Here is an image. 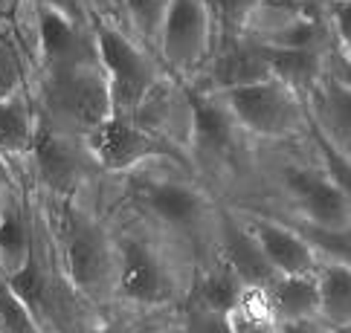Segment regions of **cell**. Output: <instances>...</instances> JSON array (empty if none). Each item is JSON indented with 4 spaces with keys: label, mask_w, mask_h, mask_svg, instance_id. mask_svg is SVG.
Wrapping results in <instances>:
<instances>
[{
    "label": "cell",
    "mask_w": 351,
    "mask_h": 333,
    "mask_svg": "<svg viewBox=\"0 0 351 333\" xmlns=\"http://www.w3.org/2000/svg\"><path fill=\"white\" fill-rule=\"evenodd\" d=\"M287 189L313 226L348 229V189L317 171H287Z\"/></svg>",
    "instance_id": "12"
},
{
    "label": "cell",
    "mask_w": 351,
    "mask_h": 333,
    "mask_svg": "<svg viewBox=\"0 0 351 333\" xmlns=\"http://www.w3.org/2000/svg\"><path fill=\"white\" fill-rule=\"evenodd\" d=\"M64 267L67 278L84 299H114L117 284V246L96 220L70 215L64 229Z\"/></svg>",
    "instance_id": "4"
},
{
    "label": "cell",
    "mask_w": 351,
    "mask_h": 333,
    "mask_svg": "<svg viewBox=\"0 0 351 333\" xmlns=\"http://www.w3.org/2000/svg\"><path fill=\"white\" fill-rule=\"evenodd\" d=\"M35 21H38V41L47 70L96 61V38L87 23L47 6H35Z\"/></svg>",
    "instance_id": "11"
},
{
    "label": "cell",
    "mask_w": 351,
    "mask_h": 333,
    "mask_svg": "<svg viewBox=\"0 0 351 333\" xmlns=\"http://www.w3.org/2000/svg\"><path fill=\"white\" fill-rule=\"evenodd\" d=\"M178 284L174 276L152 243L125 238L117 246V284L114 299L140 304V307H157L174 299Z\"/></svg>",
    "instance_id": "7"
},
{
    "label": "cell",
    "mask_w": 351,
    "mask_h": 333,
    "mask_svg": "<svg viewBox=\"0 0 351 333\" xmlns=\"http://www.w3.org/2000/svg\"><path fill=\"white\" fill-rule=\"evenodd\" d=\"M169 3L171 0H119L117 9H122L128 27H134V32L140 35L143 41L157 44V32L169 12Z\"/></svg>",
    "instance_id": "25"
},
{
    "label": "cell",
    "mask_w": 351,
    "mask_h": 333,
    "mask_svg": "<svg viewBox=\"0 0 351 333\" xmlns=\"http://www.w3.org/2000/svg\"><path fill=\"white\" fill-rule=\"evenodd\" d=\"M313 116L325 131V142H331L340 154H348V119H351V98H348V76L325 72L322 81L311 93Z\"/></svg>",
    "instance_id": "17"
},
{
    "label": "cell",
    "mask_w": 351,
    "mask_h": 333,
    "mask_svg": "<svg viewBox=\"0 0 351 333\" xmlns=\"http://www.w3.org/2000/svg\"><path fill=\"white\" fill-rule=\"evenodd\" d=\"M232 328L235 333H276V322H258V319H247L238 310H232Z\"/></svg>",
    "instance_id": "33"
},
{
    "label": "cell",
    "mask_w": 351,
    "mask_h": 333,
    "mask_svg": "<svg viewBox=\"0 0 351 333\" xmlns=\"http://www.w3.org/2000/svg\"><path fill=\"white\" fill-rule=\"evenodd\" d=\"M32 226L27 220V209L18 197L0 194V267L3 273H15V269L23 264L29 246H32Z\"/></svg>",
    "instance_id": "21"
},
{
    "label": "cell",
    "mask_w": 351,
    "mask_h": 333,
    "mask_svg": "<svg viewBox=\"0 0 351 333\" xmlns=\"http://www.w3.org/2000/svg\"><path fill=\"white\" fill-rule=\"evenodd\" d=\"M322 18L331 27L340 49L348 55V46H351V0H334V3L325 6Z\"/></svg>",
    "instance_id": "30"
},
{
    "label": "cell",
    "mask_w": 351,
    "mask_h": 333,
    "mask_svg": "<svg viewBox=\"0 0 351 333\" xmlns=\"http://www.w3.org/2000/svg\"><path fill=\"white\" fill-rule=\"evenodd\" d=\"M35 128L38 119L21 93L0 98V154H27L35 139Z\"/></svg>",
    "instance_id": "22"
},
{
    "label": "cell",
    "mask_w": 351,
    "mask_h": 333,
    "mask_svg": "<svg viewBox=\"0 0 351 333\" xmlns=\"http://www.w3.org/2000/svg\"><path fill=\"white\" fill-rule=\"evenodd\" d=\"M265 44V41H261ZM334 53H317V49H282L265 44V58L270 67V79L282 81L296 96H308L322 76L328 72V58Z\"/></svg>",
    "instance_id": "16"
},
{
    "label": "cell",
    "mask_w": 351,
    "mask_h": 333,
    "mask_svg": "<svg viewBox=\"0 0 351 333\" xmlns=\"http://www.w3.org/2000/svg\"><path fill=\"white\" fill-rule=\"evenodd\" d=\"M206 3L212 9V18H215L221 44L244 35L250 21H253L261 9V0H206Z\"/></svg>",
    "instance_id": "24"
},
{
    "label": "cell",
    "mask_w": 351,
    "mask_h": 333,
    "mask_svg": "<svg viewBox=\"0 0 351 333\" xmlns=\"http://www.w3.org/2000/svg\"><path fill=\"white\" fill-rule=\"evenodd\" d=\"M3 189H6V177H3V168H0V194H3Z\"/></svg>",
    "instance_id": "38"
},
{
    "label": "cell",
    "mask_w": 351,
    "mask_h": 333,
    "mask_svg": "<svg viewBox=\"0 0 351 333\" xmlns=\"http://www.w3.org/2000/svg\"><path fill=\"white\" fill-rule=\"evenodd\" d=\"M131 194L154 220L171 229H195L206 217V197L189 183L160 180V177H136L131 183Z\"/></svg>",
    "instance_id": "9"
},
{
    "label": "cell",
    "mask_w": 351,
    "mask_h": 333,
    "mask_svg": "<svg viewBox=\"0 0 351 333\" xmlns=\"http://www.w3.org/2000/svg\"><path fill=\"white\" fill-rule=\"evenodd\" d=\"M244 290L247 287L238 281V276L221 261L218 267H209L206 273L197 278L192 302L209 307V310H218V313H232L238 307V302H241Z\"/></svg>",
    "instance_id": "23"
},
{
    "label": "cell",
    "mask_w": 351,
    "mask_h": 333,
    "mask_svg": "<svg viewBox=\"0 0 351 333\" xmlns=\"http://www.w3.org/2000/svg\"><path fill=\"white\" fill-rule=\"evenodd\" d=\"M270 79V67L265 58V44L253 35H238L232 41H223L218 46L212 64L206 67L204 84L197 90L204 93H227L244 84H256Z\"/></svg>",
    "instance_id": "10"
},
{
    "label": "cell",
    "mask_w": 351,
    "mask_h": 333,
    "mask_svg": "<svg viewBox=\"0 0 351 333\" xmlns=\"http://www.w3.org/2000/svg\"><path fill=\"white\" fill-rule=\"evenodd\" d=\"M171 333H183V328H180V330H171Z\"/></svg>",
    "instance_id": "40"
},
{
    "label": "cell",
    "mask_w": 351,
    "mask_h": 333,
    "mask_svg": "<svg viewBox=\"0 0 351 333\" xmlns=\"http://www.w3.org/2000/svg\"><path fill=\"white\" fill-rule=\"evenodd\" d=\"M261 41L270 46H282V49H317V53H334V49H340L325 18L305 15V12H291L287 23H279L270 35H261Z\"/></svg>",
    "instance_id": "20"
},
{
    "label": "cell",
    "mask_w": 351,
    "mask_h": 333,
    "mask_svg": "<svg viewBox=\"0 0 351 333\" xmlns=\"http://www.w3.org/2000/svg\"><path fill=\"white\" fill-rule=\"evenodd\" d=\"M235 131H238L235 119L230 116V110L223 107V102L215 93H204V90L189 93V133L197 151L215 157L232 151Z\"/></svg>",
    "instance_id": "15"
},
{
    "label": "cell",
    "mask_w": 351,
    "mask_h": 333,
    "mask_svg": "<svg viewBox=\"0 0 351 333\" xmlns=\"http://www.w3.org/2000/svg\"><path fill=\"white\" fill-rule=\"evenodd\" d=\"M261 6L279 12H299V0H261Z\"/></svg>",
    "instance_id": "35"
},
{
    "label": "cell",
    "mask_w": 351,
    "mask_h": 333,
    "mask_svg": "<svg viewBox=\"0 0 351 333\" xmlns=\"http://www.w3.org/2000/svg\"><path fill=\"white\" fill-rule=\"evenodd\" d=\"M41 102L44 122L76 137H84L87 131L110 119V93L99 58L87 64L47 70Z\"/></svg>",
    "instance_id": "2"
},
{
    "label": "cell",
    "mask_w": 351,
    "mask_h": 333,
    "mask_svg": "<svg viewBox=\"0 0 351 333\" xmlns=\"http://www.w3.org/2000/svg\"><path fill=\"white\" fill-rule=\"evenodd\" d=\"M32 6L56 9V12H61V15H67L73 21L87 23V6H84V0H32Z\"/></svg>",
    "instance_id": "31"
},
{
    "label": "cell",
    "mask_w": 351,
    "mask_h": 333,
    "mask_svg": "<svg viewBox=\"0 0 351 333\" xmlns=\"http://www.w3.org/2000/svg\"><path fill=\"white\" fill-rule=\"evenodd\" d=\"M183 333H235L232 313H218L189 302L183 310Z\"/></svg>",
    "instance_id": "28"
},
{
    "label": "cell",
    "mask_w": 351,
    "mask_h": 333,
    "mask_svg": "<svg viewBox=\"0 0 351 333\" xmlns=\"http://www.w3.org/2000/svg\"><path fill=\"white\" fill-rule=\"evenodd\" d=\"M82 139L87 145V151H90L93 163L102 165L105 171H125L157 157L180 159V151L171 145L169 137H160L152 128L136 125L134 119L110 116L102 125L87 131Z\"/></svg>",
    "instance_id": "5"
},
{
    "label": "cell",
    "mask_w": 351,
    "mask_h": 333,
    "mask_svg": "<svg viewBox=\"0 0 351 333\" xmlns=\"http://www.w3.org/2000/svg\"><path fill=\"white\" fill-rule=\"evenodd\" d=\"M82 333H128L125 325H102V328H87Z\"/></svg>",
    "instance_id": "36"
},
{
    "label": "cell",
    "mask_w": 351,
    "mask_h": 333,
    "mask_svg": "<svg viewBox=\"0 0 351 333\" xmlns=\"http://www.w3.org/2000/svg\"><path fill=\"white\" fill-rule=\"evenodd\" d=\"M244 226L253 232V238L258 241L261 252L270 261V267L279 276H296V273H313L319 264L317 252L311 250V243L299 235V229H291L270 217L250 215L244 220Z\"/></svg>",
    "instance_id": "13"
},
{
    "label": "cell",
    "mask_w": 351,
    "mask_h": 333,
    "mask_svg": "<svg viewBox=\"0 0 351 333\" xmlns=\"http://www.w3.org/2000/svg\"><path fill=\"white\" fill-rule=\"evenodd\" d=\"M317 319L331 330H346L351 319V273L348 261H319L317 269Z\"/></svg>",
    "instance_id": "19"
},
{
    "label": "cell",
    "mask_w": 351,
    "mask_h": 333,
    "mask_svg": "<svg viewBox=\"0 0 351 333\" xmlns=\"http://www.w3.org/2000/svg\"><path fill=\"white\" fill-rule=\"evenodd\" d=\"M215 18L206 0H171L157 32L160 53L174 72H192L209 58Z\"/></svg>",
    "instance_id": "6"
},
{
    "label": "cell",
    "mask_w": 351,
    "mask_h": 333,
    "mask_svg": "<svg viewBox=\"0 0 351 333\" xmlns=\"http://www.w3.org/2000/svg\"><path fill=\"white\" fill-rule=\"evenodd\" d=\"M21 55H18V44L12 38V32L0 27V98H9L21 93Z\"/></svg>",
    "instance_id": "27"
},
{
    "label": "cell",
    "mask_w": 351,
    "mask_h": 333,
    "mask_svg": "<svg viewBox=\"0 0 351 333\" xmlns=\"http://www.w3.org/2000/svg\"><path fill=\"white\" fill-rule=\"evenodd\" d=\"M273 322H302V319H317L319 299H317V276L296 273L279 276L265 290Z\"/></svg>",
    "instance_id": "18"
},
{
    "label": "cell",
    "mask_w": 351,
    "mask_h": 333,
    "mask_svg": "<svg viewBox=\"0 0 351 333\" xmlns=\"http://www.w3.org/2000/svg\"><path fill=\"white\" fill-rule=\"evenodd\" d=\"M299 235L311 243L317 258L322 255L325 261H348V229H328L308 224L305 232L299 229Z\"/></svg>",
    "instance_id": "26"
},
{
    "label": "cell",
    "mask_w": 351,
    "mask_h": 333,
    "mask_svg": "<svg viewBox=\"0 0 351 333\" xmlns=\"http://www.w3.org/2000/svg\"><path fill=\"white\" fill-rule=\"evenodd\" d=\"M0 333H32L29 310L12 295L6 284H0Z\"/></svg>",
    "instance_id": "29"
},
{
    "label": "cell",
    "mask_w": 351,
    "mask_h": 333,
    "mask_svg": "<svg viewBox=\"0 0 351 333\" xmlns=\"http://www.w3.org/2000/svg\"><path fill=\"white\" fill-rule=\"evenodd\" d=\"M93 38H96L99 67L105 72L108 93H110V116L134 119L157 90L160 67L117 23L99 21V27L93 29Z\"/></svg>",
    "instance_id": "1"
},
{
    "label": "cell",
    "mask_w": 351,
    "mask_h": 333,
    "mask_svg": "<svg viewBox=\"0 0 351 333\" xmlns=\"http://www.w3.org/2000/svg\"><path fill=\"white\" fill-rule=\"evenodd\" d=\"M328 3H334V0H299V12L322 18V12H325V6H328Z\"/></svg>",
    "instance_id": "34"
},
{
    "label": "cell",
    "mask_w": 351,
    "mask_h": 333,
    "mask_svg": "<svg viewBox=\"0 0 351 333\" xmlns=\"http://www.w3.org/2000/svg\"><path fill=\"white\" fill-rule=\"evenodd\" d=\"M223 107L230 110L238 128H244L265 139H285L305 128L302 96L287 90L282 81L265 79L256 84H244L227 93H215Z\"/></svg>",
    "instance_id": "3"
},
{
    "label": "cell",
    "mask_w": 351,
    "mask_h": 333,
    "mask_svg": "<svg viewBox=\"0 0 351 333\" xmlns=\"http://www.w3.org/2000/svg\"><path fill=\"white\" fill-rule=\"evenodd\" d=\"M221 255H223V264L250 290H267L279 278V273L270 267L265 252H261L258 241L253 238V232L244 224H238L235 217L221 220Z\"/></svg>",
    "instance_id": "14"
},
{
    "label": "cell",
    "mask_w": 351,
    "mask_h": 333,
    "mask_svg": "<svg viewBox=\"0 0 351 333\" xmlns=\"http://www.w3.org/2000/svg\"><path fill=\"white\" fill-rule=\"evenodd\" d=\"M117 6H119V0H114V12H117Z\"/></svg>",
    "instance_id": "39"
},
{
    "label": "cell",
    "mask_w": 351,
    "mask_h": 333,
    "mask_svg": "<svg viewBox=\"0 0 351 333\" xmlns=\"http://www.w3.org/2000/svg\"><path fill=\"white\" fill-rule=\"evenodd\" d=\"M29 151L35 154L38 174L47 183V189L64 194V197L76 191L90 177V165H96L82 137L49 125L44 119H38Z\"/></svg>",
    "instance_id": "8"
},
{
    "label": "cell",
    "mask_w": 351,
    "mask_h": 333,
    "mask_svg": "<svg viewBox=\"0 0 351 333\" xmlns=\"http://www.w3.org/2000/svg\"><path fill=\"white\" fill-rule=\"evenodd\" d=\"M90 6H96L99 12H114V0H87Z\"/></svg>",
    "instance_id": "37"
},
{
    "label": "cell",
    "mask_w": 351,
    "mask_h": 333,
    "mask_svg": "<svg viewBox=\"0 0 351 333\" xmlns=\"http://www.w3.org/2000/svg\"><path fill=\"white\" fill-rule=\"evenodd\" d=\"M276 333H334L319 319H302V322H276Z\"/></svg>",
    "instance_id": "32"
}]
</instances>
